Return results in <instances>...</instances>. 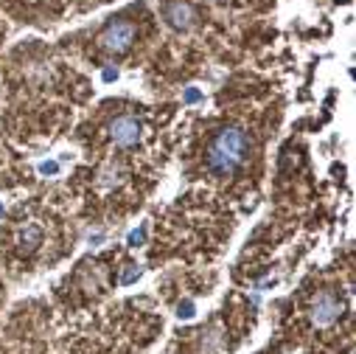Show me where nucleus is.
<instances>
[{"instance_id": "39448f33", "label": "nucleus", "mask_w": 356, "mask_h": 354, "mask_svg": "<svg viewBox=\"0 0 356 354\" xmlns=\"http://www.w3.org/2000/svg\"><path fill=\"white\" fill-rule=\"evenodd\" d=\"M168 15H171V20H174L177 26H188V20H191V12H188L186 6H180V3H174Z\"/></svg>"}, {"instance_id": "20e7f679", "label": "nucleus", "mask_w": 356, "mask_h": 354, "mask_svg": "<svg viewBox=\"0 0 356 354\" xmlns=\"http://www.w3.org/2000/svg\"><path fill=\"white\" fill-rule=\"evenodd\" d=\"M110 135H113V141H115L118 146H132V144H138V138H140V127H138V121H135L132 116H121V118L113 121Z\"/></svg>"}, {"instance_id": "7ed1b4c3", "label": "nucleus", "mask_w": 356, "mask_h": 354, "mask_svg": "<svg viewBox=\"0 0 356 354\" xmlns=\"http://www.w3.org/2000/svg\"><path fill=\"white\" fill-rule=\"evenodd\" d=\"M132 37H135V29H132L129 23L118 20V23H113V26H107V31L102 34V45L110 48V51H124V48L132 43Z\"/></svg>"}, {"instance_id": "f257e3e1", "label": "nucleus", "mask_w": 356, "mask_h": 354, "mask_svg": "<svg viewBox=\"0 0 356 354\" xmlns=\"http://www.w3.org/2000/svg\"><path fill=\"white\" fill-rule=\"evenodd\" d=\"M247 149H250V141L244 135V130L238 127H227L216 135V141L211 144V152H208V166L211 171L216 174H230L244 157H247Z\"/></svg>"}, {"instance_id": "f03ea898", "label": "nucleus", "mask_w": 356, "mask_h": 354, "mask_svg": "<svg viewBox=\"0 0 356 354\" xmlns=\"http://www.w3.org/2000/svg\"><path fill=\"white\" fill-rule=\"evenodd\" d=\"M342 315V304L334 293H320L312 304V321L314 326H331L334 321H339Z\"/></svg>"}]
</instances>
